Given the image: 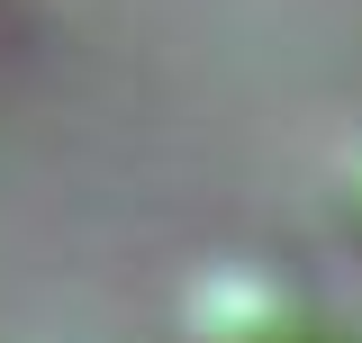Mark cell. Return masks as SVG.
<instances>
[{"instance_id": "cell-2", "label": "cell", "mask_w": 362, "mask_h": 343, "mask_svg": "<svg viewBox=\"0 0 362 343\" xmlns=\"http://www.w3.org/2000/svg\"><path fill=\"white\" fill-rule=\"evenodd\" d=\"M335 226H344V244H362V145L344 154V172H335Z\"/></svg>"}, {"instance_id": "cell-1", "label": "cell", "mask_w": 362, "mask_h": 343, "mask_svg": "<svg viewBox=\"0 0 362 343\" xmlns=\"http://www.w3.org/2000/svg\"><path fill=\"white\" fill-rule=\"evenodd\" d=\"M173 343H335V335H326V307L308 280H290L281 262L226 253L190 271L173 307Z\"/></svg>"}]
</instances>
